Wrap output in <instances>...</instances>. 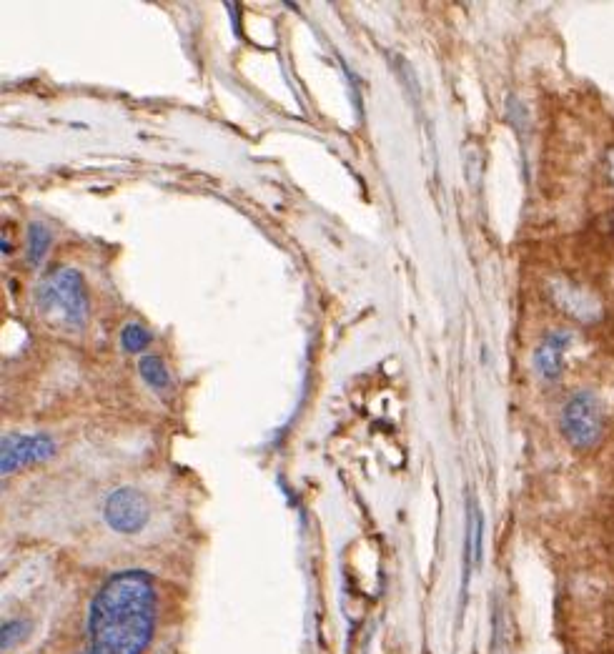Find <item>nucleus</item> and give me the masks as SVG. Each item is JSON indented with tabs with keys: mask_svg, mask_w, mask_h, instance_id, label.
I'll use <instances>...</instances> for the list:
<instances>
[{
	"mask_svg": "<svg viewBox=\"0 0 614 654\" xmlns=\"http://www.w3.org/2000/svg\"><path fill=\"white\" fill-rule=\"evenodd\" d=\"M138 371H141L143 381H146L151 389H156V391L171 389V374H168L166 364H163L158 356H153V354L141 356V359H138Z\"/></svg>",
	"mask_w": 614,
	"mask_h": 654,
	"instance_id": "obj_7",
	"label": "nucleus"
},
{
	"mask_svg": "<svg viewBox=\"0 0 614 654\" xmlns=\"http://www.w3.org/2000/svg\"><path fill=\"white\" fill-rule=\"evenodd\" d=\"M36 306L51 324L81 329L88 321V291L83 276L71 266H53L38 281Z\"/></svg>",
	"mask_w": 614,
	"mask_h": 654,
	"instance_id": "obj_2",
	"label": "nucleus"
},
{
	"mask_svg": "<svg viewBox=\"0 0 614 654\" xmlns=\"http://www.w3.org/2000/svg\"><path fill=\"white\" fill-rule=\"evenodd\" d=\"M108 527L121 534H136L148 522V504L138 489L121 487L108 494L106 507H103Z\"/></svg>",
	"mask_w": 614,
	"mask_h": 654,
	"instance_id": "obj_4",
	"label": "nucleus"
},
{
	"mask_svg": "<svg viewBox=\"0 0 614 654\" xmlns=\"http://www.w3.org/2000/svg\"><path fill=\"white\" fill-rule=\"evenodd\" d=\"M56 454V444L43 434H11L3 439V452H0V469L3 474H13L23 464L46 462Z\"/></svg>",
	"mask_w": 614,
	"mask_h": 654,
	"instance_id": "obj_5",
	"label": "nucleus"
},
{
	"mask_svg": "<svg viewBox=\"0 0 614 654\" xmlns=\"http://www.w3.org/2000/svg\"><path fill=\"white\" fill-rule=\"evenodd\" d=\"M572 334L569 331H549L539 346L534 349V369L544 381H557L564 371V356H567Z\"/></svg>",
	"mask_w": 614,
	"mask_h": 654,
	"instance_id": "obj_6",
	"label": "nucleus"
},
{
	"mask_svg": "<svg viewBox=\"0 0 614 654\" xmlns=\"http://www.w3.org/2000/svg\"><path fill=\"white\" fill-rule=\"evenodd\" d=\"M148 344H151V334H148L141 324L131 321V324L123 326L121 346L128 351V354H141Z\"/></svg>",
	"mask_w": 614,
	"mask_h": 654,
	"instance_id": "obj_9",
	"label": "nucleus"
},
{
	"mask_svg": "<svg viewBox=\"0 0 614 654\" xmlns=\"http://www.w3.org/2000/svg\"><path fill=\"white\" fill-rule=\"evenodd\" d=\"M23 634H26V624L8 622L6 627H3V649H11L13 644L23 637Z\"/></svg>",
	"mask_w": 614,
	"mask_h": 654,
	"instance_id": "obj_10",
	"label": "nucleus"
},
{
	"mask_svg": "<svg viewBox=\"0 0 614 654\" xmlns=\"http://www.w3.org/2000/svg\"><path fill=\"white\" fill-rule=\"evenodd\" d=\"M48 249H51V231L43 224H38V221H33L26 234L28 261H31V264H41V261L46 259Z\"/></svg>",
	"mask_w": 614,
	"mask_h": 654,
	"instance_id": "obj_8",
	"label": "nucleus"
},
{
	"mask_svg": "<svg viewBox=\"0 0 614 654\" xmlns=\"http://www.w3.org/2000/svg\"><path fill=\"white\" fill-rule=\"evenodd\" d=\"M607 168H609V178H612V183H614V151L609 153V161H607Z\"/></svg>",
	"mask_w": 614,
	"mask_h": 654,
	"instance_id": "obj_11",
	"label": "nucleus"
},
{
	"mask_svg": "<svg viewBox=\"0 0 614 654\" xmlns=\"http://www.w3.org/2000/svg\"><path fill=\"white\" fill-rule=\"evenodd\" d=\"M607 231L614 236V211L607 216Z\"/></svg>",
	"mask_w": 614,
	"mask_h": 654,
	"instance_id": "obj_12",
	"label": "nucleus"
},
{
	"mask_svg": "<svg viewBox=\"0 0 614 654\" xmlns=\"http://www.w3.org/2000/svg\"><path fill=\"white\" fill-rule=\"evenodd\" d=\"M559 429L569 447L587 452L594 449L604 436V409L602 401L592 391H574L562 406Z\"/></svg>",
	"mask_w": 614,
	"mask_h": 654,
	"instance_id": "obj_3",
	"label": "nucleus"
},
{
	"mask_svg": "<svg viewBox=\"0 0 614 654\" xmlns=\"http://www.w3.org/2000/svg\"><path fill=\"white\" fill-rule=\"evenodd\" d=\"M156 622V589L146 572H118L91 602V654H143Z\"/></svg>",
	"mask_w": 614,
	"mask_h": 654,
	"instance_id": "obj_1",
	"label": "nucleus"
}]
</instances>
